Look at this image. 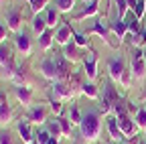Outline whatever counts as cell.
<instances>
[{"instance_id":"6da1fadb","label":"cell","mask_w":146,"mask_h":144,"mask_svg":"<svg viewBox=\"0 0 146 144\" xmlns=\"http://www.w3.org/2000/svg\"><path fill=\"white\" fill-rule=\"evenodd\" d=\"M79 134H81V140L87 144L98 142V138L102 134V116L98 110L89 108L87 112H83V118L79 124Z\"/></svg>"},{"instance_id":"7a4b0ae2","label":"cell","mask_w":146,"mask_h":144,"mask_svg":"<svg viewBox=\"0 0 146 144\" xmlns=\"http://www.w3.org/2000/svg\"><path fill=\"white\" fill-rule=\"evenodd\" d=\"M118 100H120V94H118L114 81H106V83L100 87V108H102V112H104L106 116L112 114L114 104H116Z\"/></svg>"},{"instance_id":"3957f363","label":"cell","mask_w":146,"mask_h":144,"mask_svg":"<svg viewBox=\"0 0 146 144\" xmlns=\"http://www.w3.org/2000/svg\"><path fill=\"white\" fill-rule=\"evenodd\" d=\"M110 21H104L102 16L91 25V29L89 31H85V37H91V35H100V37L106 41V45L108 47H112V49H116V43L112 41L114 39V35H112V31H110V25H108Z\"/></svg>"},{"instance_id":"277c9868","label":"cell","mask_w":146,"mask_h":144,"mask_svg":"<svg viewBox=\"0 0 146 144\" xmlns=\"http://www.w3.org/2000/svg\"><path fill=\"white\" fill-rule=\"evenodd\" d=\"M130 71H132L134 79H144V75H146V61H144V49L142 47H132Z\"/></svg>"},{"instance_id":"5b68a950","label":"cell","mask_w":146,"mask_h":144,"mask_svg":"<svg viewBox=\"0 0 146 144\" xmlns=\"http://www.w3.org/2000/svg\"><path fill=\"white\" fill-rule=\"evenodd\" d=\"M4 21H6V27L10 33H21L23 31V21H25V14H23V8L21 6H8L6 14H4Z\"/></svg>"},{"instance_id":"8992f818","label":"cell","mask_w":146,"mask_h":144,"mask_svg":"<svg viewBox=\"0 0 146 144\" xmlns=\"http://www.w3.org/2000/svg\"><path fill=\"white\" fill-rule=\"evenodd\" d=\"M98 61H100V57H98V51H94L89 47V55L85 53L83 55V73H85V77H87V81H96L98 79Z\"/></svg>"},{"instance_id":"52a82bcc","label":"cell","mask_w":146,"mask_h":144,"mask_svg":"<svg viewBox=\"0 0 146 144\" xmlns=\"http://www.w3.org/2000/svg\"><path fill=\"white\" fill-rule=\"evenodd\" d=\"M75 85H71L69 81H53L51 83V92H53V98L55 100H61V102H67V100H73L75 96Z\"/></svg>"},{"instance_id":"ba28073f","label":"cell","mask_w":146,"mask_h":144,"mask_svg":"<svg viewBox=\"0 0 146 144\" xmlns=\"http://www.w3.org/2000/svg\"><path fill=\"white\" fill-rule=\"evenodd\" d=\"M126 69H128V67H126V59H124L122 55H114V57L108 59V75H110V81L118 83L120 77H122V73H124Z\"/></svg>"},{"instance_id":"9c48e42d","label":"cell","mask_w":146,"mask_h":144,"mask_svg":"<svg viewBox=\"0 0 146 144\" xmlns=\"http://www.w3.org/2000/svg\"><path fill=\"white\" fill-rule=\"evenodd\" d=\"M25 118L33 124V126H41V124H47V106L43 104H35L31 108H27V112H25Z\"/></svg>"},{"instance_id":"30bf717a","label":"cell","mask_w":146,"mask_h":144,"mask_svg":"<svg viewBox=\"0 0 146 144\" xmlns=\"http://www.w3.org/2000/svg\"><path fill=\"white\" fill-rule=\"evenodd\" d=\"M16 134H18V138H21L23 144H33L36 130H33V124L27 118H21V120L16 122Z\"/></svg>"},{"instance_id":"8fae6325","label":"cell","mask_w":146,"mask_h":144,"mask_svg":"<svg viewBox=\"0 0 146 144\" xmlns=\"http://www.w3.org/2000/svg\"><path fill=\"white\" fill-rule=\"evenodd\" d=\"M14 67H16V65H14V57H12L10 49L4 47V45H0V69H2V75H4L6 79L12 77Z\"/></svg>"},{"instance_id":"7c38bea8","label":"cell","mask_w":146,"mask_h":144,"mask_svg":"<svg viewBox=\"0 0 146 144\" xmlns=\"http://www.w3.org/2000/svg\"><path fill=\"white\" fill-rule=\"evenodd\" d=\"M12 92H14L16 102L21 104L23 108H31V106H33L35 92H33V87H31V85H14V87H12Z\"/></svg>"},{"instance_id":"4fadbf2b","label":"cell","mask_w":146,"mask_h":144,"mask_svg":"<svg viewBox=\"0 0 146 144\" xmlns=\"http://www.w3.org/2000/svg\"><path fill=\"white\" fill-rule=\"evenodd\" d=\"M14 47H16V51L21 53L23 57H29L31 53H33V39L29 37L27 31L16 33V37H14Z\"/></svg>"},{"instance_id":"5bb4252c","label":"cell","mask_w":146,"mask_h":144,"mask_svg":"<svg viewBox=\"0 0 146 144\" xmlns=\"http://www.w3.org/2000/svg\"><path fill=\"white\" fill-rule=\"evenodd\" d=\"M55 71H57V81H67L71 77V63L61 55V53H55Z\"/></svg>"},{"instance_id":"9a60e30c","label":"cell","mask_w":146,"mask_h":144,"mask_svg":"<svg viewBox=\"0 0 146 144\" xmlns=\"http://www.w3.org/2000/svg\"><path fill=\"white\" fill-rule=\"evenodd\" d=\"M39 71H41V75L47 79V81H57V71H55V57L49 55L45 57L41 63H39Z\"/></svg>"},{"instance_id":"2e32d148","label":"cell","mask_w":146,"mask_h":144,"mask_svg":"<svg viewBox=\"0 0 146 144\" xmlns=\"http://www.w3.org/2000/svg\"><path fill=\"white\" fill-rule=\"evenodd\" d=\"M61 55L71 63V65H75V63H79V61H83V53L79 51V47L75 45V41H69L63 49H61Z\"/></svg>"},{"instance_id":"e0dca14e","label":"cell","mask_w":146,"mask_h":144,"mask_svg":"<svg viewBox=\"0 0 146 144\" xmlns=\"http://www.w3.org/2000/svg\"><path fill=\"white\" fill-rule=\"evenodd\" d=\"M118 124H120V130H122L124 138H134V134L138 132V126H136V122H134V118L130 114L120 116L118 118Z\"/></svg>"},{"instance_id":"ac0fdd59","label":"cell","mask_w":146,"mask_h":144,"mask_svg":"<svg viewBox=\"0 0 146 144\" xmlns=\"http://www.w3.org/2000/svg\"><path fill=\"white\" fill-rule=\"evenodd\" d=\"M69 41H73V27L69 23H61L59 29H55V43L65 47Z\"/></svg>"},{"instance_id":"d6986e66","label":"cell","mask_w":146,"mask_h":144,"mask_svg":"<svg viewBox=\"0 0 146 144\" xmlns=\"http://www.w3.org/2000/svg\"><path fill=\"white\" fill-rule=\"evenodd\" d=\"M106 128H108V134H110V138H112L114 142H122L124 134H122V130H120L118 118H116L114 114H108V116H106Z\"/></svg>"},{"instance_id":"ffe728a7","label":"cell","mask_w":146,"mask_h":144,"mask_svg":"<svg viewBox=\"0 0 146 144\" xmlns=\"http://www.w3.org/2000/svg\"><path fill=\"white\" fill-rule=\"evenodd\" d=\"M108 25H110V31H112V35H114V37H116L120 43L128 37V25H126V21H122V19H118V16H116V19L110 21Z\"/></svg>"},{"instance_id":"44dd1931","label":"cell","mask_w":146,"mask_h":144,"mask_svg":"<svg viewBox=\"0 0 146 144\" xmlns=\"http://www.w3.org/2000/svg\"><path fill=\"white\" fill-rule=\"evenodd\" d=\"M100 14V0H89V2H85L83 10L75 16V21H85V19H91V16H98Z\"/></svg>"},{"instance_id":"7402d4cb","label":"cell","mask_w":146,"mask_h":144,"mask_svg":"<svg viewBox=\"0 0 146 144\" xmlns=\"http://www.w3.org/2000/svg\"><path fill=\"white\" fill-rule=\"evenodd\" d=\"M45 21H47V27L49 29H59L61 27V12L55 8V6H47L45 8Z\"/></svg>"},{"instance_id":"603a6c76","label":"cell","mask_w":146,"mask_h":144,"mask_svg":"<svg viewBox=\"0 0 146 144\" xmlns=\"http://www.w3.org/2000/svg\"><path fill=\"white\" fill-rule=\"evenodd\" d=\"M12 118H14V112H12L8 100L4 98L2 102H0V128H6V126L12 122Z\"/></svg>"},{"instance_id":"cb8c5ba5","label":"cell","mask_w":146,"mask_h":144,"mask_svg":"<svg viewBox=\"0 0 146 144\" xmlns=\"http://www.w3.org/2000/svg\"><path fill=\"white\" fill-rule=\"evenodd\" d=\"M53 45H55V31L53 29H47L41 37H39V49L43 53H47V51H51Z\"/></svg>"},{"instance_id":"d4e9b609","label":"cell","mask_w":146,"mask_h":144,"mask_svg":"<svg viewBox=\"0 0 146 144\" xmlns=\"http://www.w3.org/2000/svg\"><path fill=\"white\" fill-rule=\"evenodd\" d=\"M79 94L89 98V100H100V87L94 81H83L81 87H79Z\"/></svg>"},{"instance_id":"484cf974","label":"cell","mask_w":146,"mask_h":144,"mask_svg":"<svg viewBox=\"0 0 146 144\" xmlns=\"http://www.w3.org/2000/svg\"><path fill=\"white\" fill-rule=\"evenodd\" d=\"M31 27H33V33L36 35V37H41V35L49 29V27H47V21H45V16H43V14H33Z\"/></svg>"},{"instance_id":"4316f807","label":"cell","mask_w":146,"mask_h":144,"mask_svg":"<svg viewBox=\"0 0 146 144\" xmlns=\"http://www.w3.org/2000/svg\"><path fill=\"white\" fill-rule=\"evenodd\" d=\"M67 118H69V122H71L73 126H77V128H79V124H81V118H83V114H81L79 106H77L75 102H71V106H69V112H67Z\"/></svg>"},{"instance_id":"83f0119b","label":"cell","mask_w":146,"mask_h":144,"mask_svg":"<svg viewBox=\"0 0 146 144\" xmlns=\"http://www.w3.org/2000/svg\"><path fill=\"white\" fill-rule=\"evenodd\" d=\"M75 2H77V0H55L53 6L57 8L61 14H67V12H73V10H75Z\"/></svg>"},{"instance_id":"f1b7e54d","label":"cell","mask_w":146,"mask_h":144,"mask_svg":"<svg viewBox=\"0 0 146 144\" xmlns=\"http://www.w3.org/2000/svg\"><path fill=\"white\" fill-rule=\"evenodd\" d=\"M124 21H126V19H124ZM140 23H142V21H138V19H136V14L132 12V14H130V19L126 21V25H128V35H132V37L140 35Z\"/></svg>"},{"instance_id":"f546056e","label":"cell","mask_w":146,"mask_h":144,"mask_svg":"<svg viewBox=\"0 0 146 144\" xmlns=\"http://www.w3.org/2000/svg\"><path fill=\"white\" fill-rule=\"evenodd\" d=\"M134 122H136L138 128L146 130V106H138V110L134 114Z\"/></svg>"},{"instance_id":"4dcf8cb0","label":"cell","mask_w":146,"mask_h":144,"mask_svg":"<svg viewBox=\"0 0 146 144\" xmlns=\"http://www.w3.org/2000/svg\"><path fill=\"white\" fill-rule=\"evenodd\" d=\"M73 41H75V45L79 49H87L89 47V37H85V33H77L75 29H73Z\"/></svg>"},{"instance_id":"1f68e13d","label":"cell","mask_w":146,"mask_h":144,"mask_svg":"<svg viewBox=\"0 0 146 144\" xmlns=\"http://www.w3.org/2000/svg\"><path fill=\"white\" fill-rule=\"evenodd\" d=\"M47 130H49V132H51V136H55V138H61V136H63L61 126H59L57 118H53V120H49V122H47Z\"/></svg>"},{"instance_id":"d6a6232c","label":"cell","mask_w":146,"mask_h":144,"mask_svg":"<svg viewBox=\"0 0 146 144\" xmlns=\"http://www.w3.org/2000/svg\"><path fill=\"white\" fill-rule=\"evenodd\" d=\"M57 122H59V126H61L63 136H71V128H73V124L69 122V118H67V116H57Z\"/></svg>"},{"instance_id":"836d02e7","label":"cell","mask_w":146,"mask_h":144,"mask_svg":"<svg viewBox=\"0 0 146 144\" xmlns=\"http://www.w3.org/2000/svg\"><path fill=\"white\" fill-rule=\"evenodd\" d=\"M27 2H29L33 14H41V10L47 8V0H27Z\"/></svg>"},{"instance_id":"e575fe53","label":"cell","mask_w":146,"mask_h":144,"mask_svg":"<svg viewBox=\"0 0 146 144\" xmlns=\"http://www.w3.org/2000/svg\"><path fill=\"white\" fill-rule=\"evenodd\" d=\"M132 71L130 69H126L124 73H122V77H120V81H118V85L122 87V89H130V85H132Z\"/></svg>"},{"instance_id":"d590c367","label":"cell","mask_w":146,"mask_h":144,"mask_svg":"<svg viewBox=\"0 0 146 144\" xmlns=\"http://www.w3.org/2000/svg\"><path fill=\"white\" fill-rule=\"evenodd\" d=\"M51 138H53V136H51V132H49L47 128L36 130V134H35V142H36V144H47Z\"/></svg>"},{"instance_id":"8d00e7d4","label":"cell","mask_w":146,"mask_h":144,"mask_svg":"<svg viewBox=\"0 0 146 144\" xmlns=\"http://www.w3.org/2000/svg\"><path fill=\"white\" fill-rule=\"evenodd\" d=\"M114 2H116V8H118V19H126V14L128 12H130V6H128V2H126V0H114Z\"/></svg>"},{"instance_id":"74e56055","label":"cell","mask_w":146,"mask_h":144,"mask_svg":"<svg viewBox=\"0 0 146 144\" xmlns=\"http://www.w3.org/2000/svg\"><path fill=\"white\" fill-rule=\"evenodd\" d=\"M51 106V112L55 114V118H57V116H63V102L61 100H55V98H51V102H49Z\"/></svg>"},{"instance_id":"f35d334b","label":"cell","mask_w":146,"mask_h":144,"mask_svg":"<svg viewBox=\"0 0 146 144\" xmlns=\"http://www.w3.org/2000/svg\"><path fill=\"white\" fill-rule=\"evenodd\" d=\"M132 12L136 14L138 21H142V19H144V12H146V0H138V4H136V8H134Z\"/></svg>"},{"instance_id":"ab89813d","label":"cell","mask_w":146,"mask_h":144,"mask_svg":"<svg viewBox=\"0 0 146 144\" xmlns=\"http://www.w3.org/2000/svg\"><path fill=\"white\" fill-rule=\"evenodd\" d=\"M0 144H14V138L12 134L4 128V130H0Z\"/></svg>"},{"instance_id":"60d3db41","label":"cell","mask_w":146,"mask_h":144,"mask_svg":"<svg viewBox=\"0 0 146 144\" xmlns=\"http://www.w3.org/2000/svg\"><path fill=\"white\" fill-rule=\"evenodd\" d=\"M8 33H10V31H8V27H6L4 23H0V45L6 41V35H8Z\"/></svg>"},{"instance_id":"b9f144b4","label":"cell","mask_w":146,"mask_h":144,"mask_svg":"<svg viewBox=\"0 0 146 144\" xmlns=\"http://www.w3.org/2000/svg\"><path fill=\"white\" fill-rule=\"evenodd\" d=\"M126 2H128V6H130V10H134L136 4H138V0H126Z\"/></svg>"},{"instance_id":"7bdbcfd3","label":"cell","mask_w":146,"mask_h":144,"mask_svg":"<svg viewBox=\"0 0 146 144\" xmlns=\"http://www.w3.org/2000/svg\"><path fill=\"white\" fill-rule=\"evenodd\" d=\"M47 144H61V142H59V138H55V136H53V138H51Z\"/></svg>"},{"instance_id":"ee69618b","label":"cell","mask_w":146,"mask_h":144,"mask_svg":"<svg viewBox=\"0 0 146 144\" xmlns=\"http://www.w3.org/2000/svg\"><path fill=\"white\" fill-rule=\"evenodd\" d=\"M110 6H112V0H108V6H106V14H108V10H110Z\"/></svg>"},{"instance_id":"f6af8a7d","label":"cell","mask_w":146,"mask_h":144,"mask_svg":"<svg viewBox=\"0 0 146 144\" xmlns=\"http://www.w3.org/2000/svg\"><path fill=\"white\" fill-rule=\"evenodd\" d=\"M6 4V0H0V6H4Z\"/></svg>"},{"instance_id":"bcb514c9","label":"cell","mask_w":146,"mask_h":144,"mask_svg":"<svg viewBox=\"0 0 146 144\" xmlns=\"http://www.w3.org/2000/svg\"><path fill=\"white\" fill-rule=\"evenodd\" d=\"M2 100H4V96H2V92H0V102H2Z\"/></svg>"},{"instance_id":"7dc6e473","label":"cell","mask_w":146,"mask_h":144,"mask_svg":"<svg viewBox=\"0 0 146 144\" xmlns=\"http://www.w3.org/2000/svg\"><path fill=\"white\" fill-rule=\"evenodd\" d=\"M144 61H146V47H144Z\"/></svg>"},{"instance_id":"c3c4849f","label":"cell","mask_w":146,"mask_h":144,"mask_svg":"<svg viewBox=\"0 0 146 144\" xmlns=\"http://www.w3.org/2000/svg\"><path fill=\"white\" fill-rule=\"evenodd\" d=\"M144 136H146V130H144Z\"/></svg>"},{"instance_id":"681fc988","label":"cell","mask_w":146,"mask_h":144,"mask_svg":"<svg viewBox=\"0 0 146 144\" xmlns=\"http://www.w3.org/2000/svg\"><path fill=\"white\" fill-rule=\"evenodd\" d=\"M114 144H120V142H114Z\"/></svg>"},{"instance_id":"f907efd6","label":"cell","mask_w":146,"mask_h":144,"mask_svg":"<svg viewBox=\"0 0 146 144\" xmlns=\"http://www.w3.org/2000/svg\"><path fill=\"white\" fill-rule=\"evenodd\" d=\"M33 144H36V142H33Z\"/></svg>"},{"instance_id":"816d5d0a","label":"cell","mask_w":146,"mask_h":144,"mask_svg":"<svg viewBox=\"0 0 146 144\" xmlns=\"http://www.w3.org/2000/svg\"><path fill=\"white\" fill-rule=\"evenodd\" d=\"M85 2H87V0H85Z\"/></svg>"},{"instance_id":"f5cc1de1","label":"cell","mask_w":146,"mask_h":144,"mask_svg":"<svg viewBox=\"0 0 146 144\" xmlns=\"http://www.w3.org/2000/svg\"><path fill=\"white\" fill-rule=\"evenodd\" d=\"M144 144H146V142H144Z\"/></svg>"}]
</instances>
